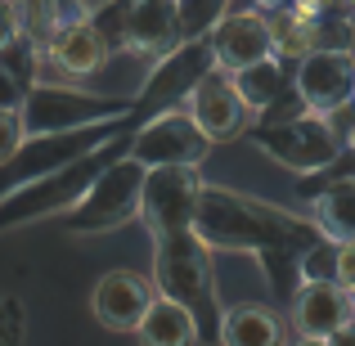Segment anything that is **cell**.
I'll return each mask as SVG.
<instances>
[{
  "label": "cell",
  "mask_w": 355,
  "mask_h": 346,
  "mask_svg": "<svg viewBox=\"0 0 355 346\" xmlns=\"http://www.w3.org/2000/svg\"><path fill=\"white\" fill-rule=\"evenodd\" d=\"M189 230L198 234L202 248H252V252H279V248H315L320 243V225L288 216L266 202L239 198L216 184H198L193 198V220Z\"/></svg>",
  "instance_id": "cell-1"
},
{
  "label": "cell",
  "mask_w": 355,
  "mask_h": 346,
  "mask_svg": "<svg viewBox=\"0 0 355 346\" xmlns=\"http://www.w3.org/2000/svg\"><path fill=\"white\" fill-rule=\"evenodd\" d=\"M153 279L157 293L175 297L198 324V338L220 329L216 320V279H211V248H202L193 230L153 234Z\"/></svg>",
  "instance_id": "cell-2"
},
{
  "label": "cell",
  "mask_w": 355,
  "mask_h": 346,
  "mask_svg": "<svg viewBox=\"0 0 355 346\" xmlns=\"http://www.w3.org/2000/svg\"><path fill=\"white\" fill-rule=\"evenodd\" d=\"M126 148H130L126 139L113 135L99 148H90V153L63 162L59 171L41 175V180L23 184V189H14V193H5V198H0V230L23 225V220H36V216H50V211H68L72 202L90 189V180H95L108 162H117V153H126Z\"/></svg>",
  "instance_id": "cell-3"
},
{
  "label": "cell",
  "mask_w": 355,
  "mask_h": 346,
  "mask_svg": "<svg viewBox=\"0 0 355 346\" xmlns=\"http://www.w3.org/2000/svg\"><path fill=\"white\" fill-rule=\"evenodd\" d=\"M144 171L135 157H117L104 171L90 180V189L63 211L72 234H108L117 225H130L139 216V202H144Z\"/></svg>",
  "instance_id": "cell-4"
},
{
  "label": "cell",
  "mask_w": 355,
  "mask_h": 346,
  "mask_svg": "<svg viewBox=\"0 0 355 346\" xmlns=\"http://www.w3.org/2000/svg\"><path fill=\"white\" fill-rule=\"evenodd\" d=\"M113 135H121V117L86 121V126H72V130H50V135H27L23 144L0 162V198L23 189V184H32V180H41V175H50V171H59L63 162L99 148Z\"/></svg>",
  "instance_id": "cell-5"
},
{
  "label": "cell",
  "mask_w": 355,
  "mask_h": 346,
  "mask_svg": "<svg viewBox=\"0 0 355 346\" xmlns=\"http://www.w3.org/2000/svg\"><path fill=\"white\" fill-rule=\"evenodd\" d=\"M261 148H266L275 162L293 166V171H320V166H333L342 157V144H338V130L329 126L324 113H311V117H288V121H270V126L252 130Z\"/></svg>",
  "instance_id": "cell-6"
},
{
  "label": "cell",
  "mask_w": 355,
  "mask_h": 346,
  "mask_svg": "<svg viewBox=\"0 0 355 346\" xmlns=\"http://www.w3.org/2000/svg\"><path fill=\"white\" fill-rule=\"evenodd\" d=\"M23 135H50V130H72L86 126V121H108L130 113L126 99H95L81 95V90H63V86H32L23 99Z\"/></svg>",
  "instance_id": "cell-7"
},
{
  "label": "cell",
  "mask_w": 355,
  "mask_h": 346,
  "mask_svg": "<svg viewBox=\"0 0 355 346\" xmlns=\"http://www.w3.org/2000/svg\"><path fill=\"white\" fill-rule=\"evenodd\" d=\"M108 45L130 54H166L180 45L175 36V5L171 0H117L108 23H95Z\"/></svg>",
  "instance_id": "cell-8"
},
{
  "label": "cell",
  "mask_w": 355,
  "mask_h": 346,
  "mask_svg": "<svg viewBox=\"0 0 355 346\" xmlns=\"http://www.w3.org/2000/svg\"><path fill=\"white\" fill-rule=\"evenodd\" d=\"M211 153V139L193 126V117L180 104L162 108L135 139H130V157L139 166H198Z\"/></svg>",
  "instance_id": "cell-9"
},
{
  "label": "cell",
  "mask_w": 355,
  "mask_h": 346,
  "mask_svg": "<svg viewBox=\"0 0 355 346\" xmlns=\"http://www.w3.org/2000/svg\"><path fill=\"white\" fill-rule=\"evenodd\" d=\"M184 113L193 117V126L211 139V144H225V139H239L248 130V104L239 99L230 72L211 68L193 81V90L184 95Z\"/></svg>",
  "instance_id": "cell-10"
},
{
  "label": "cell",
  "mask_w": 355,
  "mask_h": 346,
  "mask_svg": "<svg viewBox=\"0 0 355 346\" xmlns=\"http://www.w3.org/2000/svg\"><path fill=\"white\" fill-rule=\"evenodd\" d=\"M198 184L202 180L193 175V166H148L144 171V202H139V216L148 220V230L153 234L189 230Z\"/></svg>",
  "instance_id": "cell-11"
},
{
  "label": "cell",
  "mask_w": 355,
  "mask_h": 346,
  "mask_svg": "<svg viewBox=\"0 0 355 346\" xmlns=\"http://www.w3.org/2000/svg\"><path fill=\"white\" fill-rule=\"evenodd\" d=\"M297 95L311 113H338L355 95V50H311L297 68Z\"/></svg>",
  "instance_id": "cell-12"
},
{
  "label": "cell",
  "mask_w": 355,
  "mask_h": 346,
  "mask_svg": "<svg viewBox=\"0 0 355 346\" xmlns=\"http://www.w3.org/2000/svg\"><path fill=\"white\" fill-rule=\"evenodd\" d=\"M211 59L220 72H239L248 63H261L275 54L270 41V18L257 9H239V14H220V23L211 27Z\"/></svg>",
  "instance_id": "cell-13"
},
{
  "label": "cell",
  "mask_w": 355,
  "mask_h": 346,
  "mask_svg": "<svg viewBox=\"0 0 355 346\" xmlns=\"http://www.w3.org/2000/svg\"><path fill=\"white\" fill-rule=\"evenodd\" d=\"M211 68H216V59H211V41L175 45V54L153 72V86H148L130 108H135V113H153V108L162 113V108H171V99L180 104V99L193 90V81H198L202 72H211Z\"/></svg>",
  "instance_id": "cell-14"
},
{
  "label": "cell",
  "mask_w": 355,
  "mask_h": 346,
  "mask_svg": "<svg viewBox=\"0 0 355 346\" xmlns=\"http://www.w3.org/2000/svg\"><path fill=\"white\" fill-rule=\"evenodd\" d=\"M153 297L157 293H153V284H148L144 275H135V270H108V275L95 284V293H90V311H95V320L104 324V329L130 333L139 324V315L148 311Z\"/></svg>",
  "instance_id": "cell-15"
},
{
  "label": "cell",
  "mask_w": 355,
  "mask_h": 346,
  "mask_svg": "<svg viewBox=\"0 0 355 346\" xmlns=\"http://www.w3.org/2000/svg\"><path fill=\"white\" fill-rule=\"evenodd\" d=\"M347 320H355L347 288L333 284V279H306L302 293H297V302H293V324H297V333L329 338V333H338Z\"/></svg>",
  "instance_id": "cell-16"
},
{
  "label": "cell",
  "mask_w": 355,
  "mask_h": 346,
  "mask_svg": "<svg viewBox=\"0 0 355 346\" xmlns=\"http://www.w3.org/2000/svg\"><path fill=\"white\" fill-rule=\"evenodd\" d=\"M41 59L50 63L59 77H95V72L104 68V59H108V41L95 27V14H90L86 23H77V27H63V32L41 50Z\"/></svg>",
  "instance_id": "cell-17"
},
{
  "label": "cell",
  "mask_w": 355,
  "mask_h": 346,
  "mask_svg": "<svg viewBox=\"0 0 355 346\" xmlns=\"http://www.w3.org/2000/svg\"><path fill=\"white\" fill-rule=\"evenodd\" d=\"M14 14H18V36L41 54L63 27L86 23L95 9L86 0H14Z\"/></svg>",
  "instance_id": "cell-18"
},
{
  "label": "cell",
  "mask_w": 355,
  "mask_h": 346,
  "mask_svg": "<svg viewBox=\"0 0 355 346\" xmlns=\"http://www.w3.org/2000/svg\"><path fill=\"white\" fill-rule=\"evenodd\" d=\"M220 346H284V320L261 302H239L220 315Z\"/></svg>",
  "instance_id": "cell-19"
},
{
  "label": "cell",
  "mask_w": 355,
  "mask_h": 346,
  "mask_svg": "<svg viewBox=\"0 0 355 346\" xmlns=\"http://www.w3.org/2000/svg\"><path fill=\"white\" fill-rule=\"evenodd\" d=\"M130 333H139V346H193L198 342V324L175 297H153Z\"/></svg>",
  "instance_id": "cell-20"
},
{
  "label": "cell",
  "mask_w": 355,
  "mask_h": 346,
  "mask_svg": "<svg viewBox=\"0 0 355 346\" xmlns=\"http://www.w3.org/2000/svg\"><path fill=\"white\" fill-rule=\"evenodd\" d=\"M315 225L333 243H355V180H338L315 193Z\"/></svg>",
  "instance_id": "cell-21"
},
{
  "label": "cell",
  "mask_w": 355,
  "mask_h": 346,
  "mask_svg": "<svg viewBox=\"0 0 355 346\" xmlns=\"http://www.w3.org/2000/svg\"><path fill=\"white\" fill-rule=\"evenodd\" d=\"M270 41H275V59H306L311 50L324 45V18L284 9L279 18H270Z\"/></svg>",
  "instance_id": "cell-22"
},
{
  "label": "cell",
  "mask_w": 355,
  "mask_h": 346,
  "mask_svg": "<svg viewBox=\"0 0 355 346\" xmlns=\"http://www.w3.org/2000/svg\"><path fill=\"white\" fill-rule=\"evenodd\" d=\"M230 81H234L239 99L248 104V113H266V108H275L279 95H284V68H279L275 54L261 59V63H248V68H239V72H230Z\"/></svg>",
  "instance_id": "cell-23"
},
{
  "label": "cell",
  "mask_w": 355,
  "mask_h": 346,
  "mask_svg": "<svg viewBox=\"0 0 355 346\" xmlns=\"http://www.w3.org/2000/svg\"><path fill=\"white\" fill-rule=\"evenodd\" d=\"M175 5V36L184 41H202V32H211V23H220L225 0H171Z\"/></svg>",
  "instance_id": "cell-24"
},
{
  "label": "cell",
  "mask_w": 355,
  "mask_h": 346,
  "mask_svg": "<svg viewBox=\"0 0 355 346\" xmlns=\"http://www.w3.org/2000/svg\"><path fill=\"white\" fill-rule=\"evenodd\" d=\"M0 346H23V306L0 297Z\"/></svg>",
  "instance_id": "cell-25"
},
{
  "label": "cell",
  "mask_w": 355,
  "mask_h": 346,
  "mask_svg": "<svg viewBox=\"0 0 355 346\" xmlns=\"http://www.w3.org/2000/svg\"><path fill=\"white\" fill-rule=\"evenodd\" d=\"M23 113H14V108H0V162H5L9 153H14L18 144H23Z\"/></svg>",
  "instance_id": "cell-26"
},
{
  "label": "cell",
  "mask_w": 355,
  "mask_h": 346,
  "mask_svg": "<svg viewBox=\"0 0 355 346\" xmlns=\"http://www.w3.org/2000/svg\"><path fill=\"white\" fill-rule=\"evenodd\" d=\"M333 284H342L351 293L355 288V243H333Z\"/></svg>",
  "instance_id": "cell-27"
},
{
  "label": "cell",
  "mask_w": 355,
  "mask_h": 346,
  "mask_svg": "<svg viewBox=\"0 0 355 346\" xmlns=\"http://www.w3.org/2000/svg\"><path fill=\"white\" fill-rule=\"evenodd\" d=\"M23 99H27V86L5 68V63H0V108H14V113H18V108H23Z\"/></svg>",
  "instance_id": "cell-28"
},
{
  "label": "cell",
  "mask_w": 355,
  "mask_h": 346,
  "mask_svg": "<svg viewBox=\"0 0 355 346\" xmlns=\"http://www.w3.org/2000/svg\"><path fill=\"white\" fill-rule=\"evenodd\" d=\"M14 41H18V14L9 0H0V50H9Z\"/></svg>",
  "instance_id": "cell-29"
},
{
  "label": "cell",
  "mask_w": 355,
  "mask_h": 346,
  "mask_svg": "<svg viewBox=\"0 0 355 346\" xmlns=\"http://www.w3.org/2000/svg\"><path fill=\"white\" fill-rule=\"evenodd\" d=\"M293 9H297V14H306V18H324V14L338 9V0H293Z\"/></svg>",
  "instance_id": "cell-30"
},
{
  "label": "cell",
  "mask_w": 355,
  "mask_h": 346,
  "mask_svg": "<svg viewBox=\"0 0 355 346\" xmlns=\"http://www.w3.org/2000/svg\"><path fill=\"white\" fill-rule=\"evenodd\" d=\"M329 346H355V320H347L338 333H329Z\"/></svg>",
  "instance_id": "cell-31"
},
{
  "label": "cell",
  "mask_w": 355,
  "mask_h": 346,
  "mask_svg": "<svg viewBox=\"0 0 355 346\" xmlns=\"http://www.w3.org/2000/svg\"><path fill=\"white\" fill-rule=\"evenodd\" d=\"M293 346H329V338H311V333H302Z\"/></svg>",
  "instance_id": "cell-32"
},
{
  "label": "cell",
  "mask_w": 355,
  "mask_h": 346,
  "mask_svg": "<svg viewBox=\"0 0 355 346\" xmlns=\"http://www.w3.org/2000/svg\"><path fill=\"white\" fill-rule=\"evenodd\" d=\"M252 5H257V9H279L284 0H252Z\"/></svg>",
  "instance_id": "cell-33"
},
{
  "label": "cell",
  "mask_w": 355,
  "mask_h": 346,
  "mask_svg": "<svg viewBox=\"0 0 355 346\" xmlns=\"http://www.w3.org/2000/svg\"><path fill=\"white\" fill-rule=\"evenodd\" d=\"M347 148H351V153H355V126L347 130Z\"/></svg>",
  "instance_id": "cell-34"
},
{
  "label": "cell",
  "mask_w": 355,
  "mask_h": 346,
  "mask_svg": "<svg viewBox=\"0 0 355 346\" xmlns=\"http://www.w3.org/2000/svg\"><path fill=\"white\" fill-rule=\"evenodd\" d=\"M351 315H355V288H351Z\"/></svg>",
  "instance_id": "cell-35"
},
{
  "label": "cell",
  "mask_w": 355,
  "mask_h": 346,
  "mask_svg": "<svg viewBox=\"0 0 355 346\" xmlns=\"http://www.w3.org/2000/svg\"><path fill=\"white\" fill-rule=\"evenodd\" d=\"M347 5H355V0H347Z\"/></svg>",
  "instance_id": "cell-36"
},
{
  "label": "cell",
  "mask_w": 355,
  "mask_h": 346,
  "mask_svg": "<svg viewBox=\"0 0 355 346\" xmlns=\"http://www.w3.org/2000/svg\"><path fill=\"white\" fill-rule=\"evenodd\" d=\"M9 5H14V0H9Z\"/></svg>",
  "instance_id": "cell-37"
},
{
  "label": "cell",
  "mask_w": 355,
  "mask_h": 346,
  "mask_svg": "<svg viewBox=\"0 0 355 346\" xmlns=\"http://www.w3.org/2000/svg\"><path fill=\"white\" fill-rule=\"evenodd\" d=\"M351 99H355V95H351Z\"/></svg>",
  "instance_id": "cell-38"
}]
</instances>
